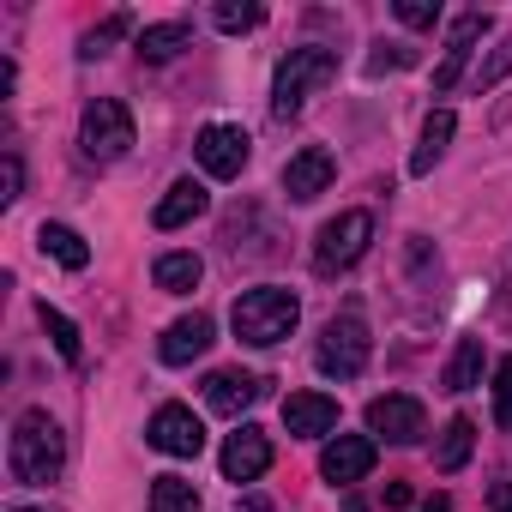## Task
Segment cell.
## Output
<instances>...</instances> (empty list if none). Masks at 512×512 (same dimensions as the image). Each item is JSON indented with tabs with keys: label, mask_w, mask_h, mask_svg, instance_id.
<instances>
[{
	"label": "cell",
	"mask_w": 512,
	"mask_h": 512,
	"mask_svg": "<svg viewBox=\"0 0 512 512\" xmlns=\"http://www.w3.org/2000/svg\"><path fill=\"white\" fill-rule=\"evenodd\" d=\"M404 512H452V500H446V494H422V500H410Z\"/></svg>",
	"instance_id": "cell-33"
},
{
	"label": "cell",
	"mask_w": 512,
	"mask_h": 512,
	"mask_svg": "<svg viewBox=\"0 0 512 512\" xmlns=\"http://www.w3.org/2000/svg\"><path fill=\"white\" fill-rule=\"evenodd\" d=\"M506 73H512V43H500V49H494V61H488L482 73H476V91H494V85H500Z\"/></svg>",
	"instance_id": "cell-31"
},
{
	"label": "cell",
	"mask_w": 512,
	"mask_h": 512,
	"mask_svg": "<svg viewBox=\"0 0 512 512\" xmlns=\"http://www.w3.org/2000/svg\"><path fill=\"white\" fill-rule=\"evenodd\" d=\"M211 314H187V320H175L169 332H163V344H157V356L169 362V368H187L193 356H205L211 350Z\"/></svg>",
	"instance_id": "cell-15"
},
{
	"label": "cell",
	"mask_w": 512,
	"mask_h": 512,
	"mask_svg": "<svg viewBox=\"0 0 512 512\" xmlns=\"http://www.w3.org/2000/svg\"><path fill=\"white\" fill-rule=\"evenodd\" d=\"M494 422H500V428H512V356L494 368Z\"/></svg>",
	"instance_id": "cell-28"
},
{
	"label": "cell",
	"mask_w": 512,
	"mask_h": 512,
	"mask_svg": "<svg viewBox=\"0 0 512 512\" xmlns=\"http://www.w3.org/2000/svg\"><path fill=\"white\" fill-rule=\"evenodd\" d=\"M79 145H85V157H97V163L127 157V151H133V115H127V103H115V97L85 103V115H79Z\"/></svg>",
	"instance_id": "cell-6"
},
{
	"label": "cell",
	"mask_w": 512,
	"mask_h": 512,
	"mask_svg": "<svg viewBox=\"0 0 512 512\" xmlns=\"http://www.w3.org/2000/svg\"><path fill=\"white\" fill-rule=\"evenodd\" d=\"M332 175H338V163H332V151H320V145H308V151H296V157L284 163V193H290L296 205H308V199H320V193L332 187Z\"/></svg>",
	"instance_id": "cell-12"
},
{
	"label": "cell",
	"mask_w": 512,
	"mask_h": 512,
	"mask_svg": "<svg viewBox=\"0 0 512 512\" xmlns=\"http://www.w3.org/2000/svg\"><path fill=\"white\" fill-rule=\"evenodd\" d=\"M368 350H374L368 320H362L356 308H344V314H332V320H326L314 362H320V374H332V380H356V374L368 368Z\"/></svg>",
	"instance_id": "cell-4"
},
{
	"label": "cell",
	"mask_w": 512,
	"mask_h": 512,
	"mask_svg": "<svg viewBox=\"0 0 512 512\" xmlns=\"http://www.w3.org/2000/svg\"><path fill=\"white\" fill-rule=\"evenodd\" d=\"M272 470V440L253 428V422H241L229 440H223V476L229 482H260Z\"/></svg>",
	"instance_id": "cell-11"
},
{
	"label": "cell",
	"mask_w": 512,
	"mask_h": 512,
	"mask_svg": "<svg viewBox=\"0 0 512 512\" xmlns=\"http://www.w3.org/2000/svg\"><path fill=\"white\" fill-rule=\"evenodd\" d=\"M452 133H458V115H452V109H434V115L422 121V145H416V157H410V175H428V169L446 157Z\"/></svg>",
	"instance_id": "cell-18"
},
{
	"label": "cell",
	"mask_w": 512,
	"mask_h": 512,
	"mask_svg": "<svg viewBox=\"0 0 512 512\" xmlns=\"http://www.w3.org/2000/svg\"><path fill=\"white\" fill-rule=\"evenodd\" d=\"M37 320H43V332L55 338V350H61V362H79L85 356V344H79V326L61 314V308H49V302H37Z\"/></svg>",
	"instance_id": "cell-25"
},
{
	"label": "cell",
	"mask_w": 512,
	"mask_h": 512,
	"mask_svg": "<svg viewBox=\"0 0 512 512\" xmlns=\"http://www.w3.org/2000/svg\"><path fill=\"white\" fill-rule=\"evenodd\" d=\"M368 241H374V211H338V217L314 235V272H320V278L350 272L362 253H368Z\"/></svg>",
	"instance_id": "cell-5"
},
{
	"label": "cell",
	"mask_w": 512,
	"mask_h": 512,
	"mask_svg": "<svg viewBox=\"0 0 512 512\" xmlns=\"http://www.w3.org/2000/svg\"><path fill=\"white\" fill-rule=\"evenodd\" d=\"M145 440H151L157 452H169V458H199V452H205V428H199V416H193L187 404H163V410L151 416Z\"/></svg>",
	"instance_id": "cell-9"
},
{
	"label": "cell",
	"mask_w": 512,
	"mask_h": 512,
	"mask_svg": "<svg viewBox=\"0 0 512 512\" xmlns=\"http://www.w3.org/2000/svg\"><path fill=\"white\" fill-rule=\"evenodd\" d=\"M247 133L241 127H229V121H211L199 139H193V157H199V169L211 175V181H235L241 169H247Z\"/></svg>",
	"instance_id": "cell-7"
},
{
	"label": "cell",
	"mask_w": 512,
	"mask_h": 512,
	"mask_svg": "<svg viewBox=\"0 0 512 512\" xmlns=\"http://www.w3.org/2000/svg\"><path fill=\"white\" fill-rule=\"evenodd\" d=\"M398 19H404L410 31H428V25L440 19V7H434V0H398Z\"/></svg>",
	"instance_id": "cell-30"
},
{
	"label": "cell",
	"mask_w": 512,
	"mask_h": 512,
	"mask_svg": "<svg viewBox=\"0 0 512 512\" xmlns=\"http://www.w3.org/2000/svg\"><path fill=\"white\" fill-rule=\"evenodd\" d=\"M470 446H476V422H470V416H452L446 434H440V446H434V470H440V476L464 470V464H470Z\"/></svg>",
	"instance_id": "cell-21"
},
{
	"label": "cell",
	"mask_w": 512,
	"mask_h": 512,
	"mask_svg": "<svg viewBox=\"0 0 512 512\" xmlns=\"http://www.w3.org/2000/svg\"><path fill=\"white\" fill-rule=\"evenodd\" d=\"M488 25H494L488 13H464V19L452 25V37H446V61L434 67V91H452V85L464 79V61H470V49L488 37Z\"/></svg>",
	"instance_id": "cell-13"
},
{
	"label": "cell",
	"mask_w": 512,
	"mask_h": 512,
	"mask_svg": "<svg viewBox=\"0 0 512 512\" xmlns=\"http://www.w3.org/2000/svg\"><path fill=\"white\" fill-rule=\"evenodd\" d=\"M13 512H37V506H13Z\"/></svg>",
	"instance_id": "cell-35"
},
{
	"label": "cell",
	"mask_w": 512,
	"mask_h": 512,
	"mask_svg": "<svg viewBox=\"0 0 512 512\" xmlns=\"http://www.w3.org/2000/svg\"><path fill=\"white\" fill-rule=\"evenodd\" d=\"M145 512H199V488H193L187 476H157Z\"/></svg>",
	"instance_id": "cell-23"
},
{
	"label": "cell",
	"mask_w": 512,
	"mask_h": 512,
	"mask_svg": "<svg viewBox=\"0 0 512 512\" xmlns=\"http://www.w3.org/2000/svg\"><path fill=\"white\" fill-rule=\"evenodd\" d=\"M37 247L49 253V260H61L67 272H85V266H91L85 235H79V229H67V223H43V229H37Z\"/></svg>",
	"instance_id": "cell-19"
},
{
	"label": "cell",
	"mask_w": 512,
	"mask_h": 512,
	"mask_svg": "<svg viewBox=\"0 0 512 512\" xmlns=\"http://www.w3.org/2000/svg\"><path fill=\"white\" fill-rule=\"evenodd\" d=\"M482 380V338H458L452 362H446V392H470Z\"/></svg>",
	"instance_id": "cell-24"
},
{
	"label": "cell",
	"mask_w": 512,
	"mask_h": 512,
	"mask_svg": "<svg viewBox=\"0 0 512 512\" xmlns=\"http://www.w3.org/2000/svg\"><path fill=\"white\" fill-rule=\"evenodd\" d=\"M121 31H133V19H127V13H115V19H103V25H97V31L85 37V61H97V55H103V49H109V43H115Z\"/></svg>",
	"instance_id": "cell-27"
},
{
	"label": "cell",
	"mask_w": 512,
	"mask_h": 512,
	"mask_svg": "<svg viewBox=\"0 0 512 512\" xmlns=\"http://www.w3.org/2000/svg\"><path fill=\"white\" fill-rule=\"evenodd\" d=\"M151 278H157V290H169V296H193L199 278H205V266H199V253H163V260L151 266Z\"/></svg>",
	"instance_id": "cell-20"
},
{
	"label": "cell",
	"mask_w": 512,
	"mask_h": 512,
	"mask_svg": "<svg viewBox=\"0 0 512 512\" xmlns=\"http://www.w3.org/2000/svg\"><path fill=\"white\" fill-rule=\"evenodd\" d=\"M253 398H260V380L241 374V368H217V374L205 380V404H211L217 416H241V410H253Z\"/></svg>",
	"instance_id": "cell-16"
},
{
	"label": "cell",
	"mask_w": 512,
	"mask_h": 512,
	"mask_svg": "<svg viewBox=\"0 0 512 512\" xmlns=\"http://www.w3.org/2000/svg\"><path fill=\"white\" fill-rule=\"evenodd\" d=\"M284 428H290L296 440L332 434V428H338V398H326V392H290V398H284Z\"/></svg>",
	"instance_id": "cell-14"
},
{
	"label": "cell",
	"mask_w": 512,
	"mask_h": 512,
	"mask_svg": "<svg viewBox=\"0 0 512 512\" xmlns=\"http://www.w3.org/2000/svg\"><path fill=\"white\" fill-rule=\"evenodd\" d=\"M410 61V49H392V43H380V55H368V73H386V67H404Z\"/></svg>",
	"instance_id": "cell-32"
},
{
	"label": "cell",
	"mask_w": 512,
	"mask_h": 512,
	"mask_svg": "<svg viewBox=\"0 0 512 512\" xmlns=\"http://www.w3.org/2000/svg\"><path fill=\"white\" fill-rule=\"evenodd\" d=\"M374 458H380V446H374L368 434H338V440L320 452V476H326L332 488H350V482H362V476L374 470Z\"/></svg>",
	"instance_id": "cell-10"
},
{
	"label": "cell",
	"mask_w": 512,
	"mask_h": 512,
	"mask_svg": "<svg viewBox=\"0 0 512 512\" xmlns=\"http://www.w3.org/2000/svg\"><path fill=\"white\" fill-rule=\"evenodd\" d=\"M205 205H211V193L187 175V181H175L163 199H157V211H151V223L157 229H181V223H193V217H205Z\"/></svg>",
	"instance_id": "cell-17"
},
{
	"label": "cell",
	"mask_w": 512,
	"mask_h": 512,
	"mask_svg": "<svg viewBox=\"0 0 512 512\" xmlns=\"http://www.w3.org/2000/svg\"><path fill=\"white\" fill-rule=\"evenodd\" d=\"M7 464H13V476H19V482H31V488L55 482V476H61V464H67V434H61V422H55L49 410H25V416L13 422Z\"/></svg>",
	"instance_id": "cell-1"
},
{
	"label": "cell",
	"mask_w": 512,
	"mask_h": 512,
	"mask_svg": "<svg viewBox=\"0 0 512 512\" xmlns=\"http://www.w3.org/2000/svg\"><path fill=\"white\" fill-rule=\"evenodd\" d=\"M296 320H302V302H296L290 290H278V284L247 290V296H235V308H229L235 338H241V344H260V350L284 344V338L296 332Z\"/></svg>",
	"instance_id": "cell-2"
},
{
	"label": "cell",
	"mask_w": 512,
	"mask_h": 512,
	"mask_svg": "<svg viewBox=\"0 0 512 512\" xmlns=\"http://www.w3.org/2000/svg\"><path fill=\"white\" fill-rule=\"evenodd\" d=\"M488 512H512V482H494L488 488Z\"/></svg>",
	"instance_id": "cell-34"
},
{
	"label": "cell",
	"mask_w": 512,
	"mask_h": 512,
	"mask_svg": "<svg viewBox=\"0 0 512 512\" xmlns=\"http://www.w3.org/2000/svg\"><path fill=\"white\" fill-rule=\"evenodd\" d=\"M260 19H266V13H260V7H253V0H223V7L211 13V25H217V31H229V37H241V31H253V25H260Z\"/></svg>",
	"instance_id": "cell-26"
},
{
	"label": "cell",
	"mask_w": 512,
	"mask_h": 512,
	"mask_svg": "<svg viewBox=\"0 0 512 512\" xmlns=\"http://www.w3.org/2000/svg\"><path fill=\"white\" fill-rule=\"evenodd\" d=\"M187 25L181 19H169V25H145L139 37H133V49H139V61H175L181 49H187Z\"/></svg>",
	"instance_id": "cell-22"
},
{
	"label": "cell",
	"mask_w": 512,
	"mask_h": 512,
	"mask_svg": "<svg viewBox=\"0 0 512 512\" xmlns=\"http://www.w3.org/2000/svg\"><path fill=\"white\" fill-rule=\"evenodd\" d=\"M19 187H25V163H19V151H7V163H0V205H13Z\"/></svg>",
	"instance_id": "cell-29"
},
{
	"label": "cell",
	"mask_w": 512,
	"mask_h": 512,
	"mask_svg": "<svg viewBox=\"0 0 512 512\" xmlns=\"http://www.w3.org/2000/svg\"><path fill=\"white\" fill-rule=\"evenodd\" d=\"M422 428H428V410L410 392H386V398L368 404V434H386L392 446H416Z\"/></svg>",
	"instance_id": "cell-8"
},
{
	"label": "cell",
	"mask_w": 512,
	"mask_h": 512,
	"mask_svg": "<svg viewBox=\"0 0 512 512\" xmlns=\"http://www.w3.org/2000/svg\"><path fill=\"white\" fill-rule=\"evenodd\" d=\"M332 79H338V55L332 49H290L284 67H278V85H272V115L296 121Z\"/></svg>",
	"instance_id": "cell-3"
}]
</instances>
